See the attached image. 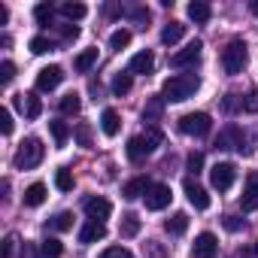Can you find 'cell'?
I'll list each match as a JSON object with an SVG mask.
<instances>
[{
  "label": "cell",
  "mask_w": 258,
  "mask_h": 258,
  "mask_svg": "<svg viewBox=\"0 0 258 258\" xmlns=\"http://www.w3.org/2000/svg\"><path fill=\"white\" fill-rule=\"evenodd\" d=\"M198 88H201V79H198L195 73H179V76L164 79V85H161V100H164V103H182V100L195 97Z\"/></svg>",
  "instance_id": "1"
},
{
  "label": "cell",
  "mask_w": 258,
  "mask_h": 258,
  "mask_svg": "<svg viewBox=\"0 0 258 258\" xmlns=\"http://www.w3.org/2000/svg\"><path fill=\"white\" fill-rule=\"evenodd\" d=\"M161 140H164V134L158 131V127H146L143 134L127 140V158H131V161H143L146 155H152L161 146Z\"/></svg>",
  "instance_id": "2"
},
{
  "label": "cell",
  "mask_w": 258,
  "mask_h": 258,
  "mask_svg": "<svg viewBox=\"0 0 258 258\" xmlns=\"http://www.w3.org/2000/svg\"><path fill=\"white\" fill-rule=\"evenodd\" d=\"M43 155H46L43 140H40V137H28V140L19 146V152H16V158H13V164H16L19 170H34V167L43 161Z\"/></svg>",
  "instance_id": "3"
},
{
  "label": "cell",
  "mask_w": 258,
  "mask_h": 258,
  "mask_svg": "<svg viewBox=\"0 0 258 258\" xmlns=\"http://www.w3.org/2000/svg\"><path fill=\"white\" fill-rule=\"evenodd\" d=\"M246 61H249V52H246V43H243V40H231V43L222 49V67H225L228 76L243 73Z\"/></svg>",
  "instance_id": "4"
},
{
  "label": "cell",
  "mask_w": 258,
  "mask_h": 258,
  "mask_svg": "<svg viewBox=\"0 0 258 258\" xmlns=\"http://www.w3.org/2000/svg\"><path fill=\"white\" fill-rule=\"evenodd\" d=\"M210 127H213V121H210L207 112H185L179 118V131L188 134V137H207Z\"/></svg>",
  "instance_id": "5"
},
{
  "label": "cell",
  "mask_w": 258,
  "mask_h": 258,
  "mask_svg": "<svg viewBox=\"0 0 258 258\" xmlns=\"http://www.w3.org/2000/svg\"><path fill=\"white\" fill-rule=\"evenodd\" d=\"M234 179H237V167H234V164L222 161V164H213V167H210V182H213V188L228 191V188L234 185Z\"/></svg>",
  "instance_id": "6"
},
{
  "label": "cell",
  "mask_w": 258,
  "mask_h": 258,
  "mask_svg": "<svg viewBox=\"0 0 258 258\" xmlns=\"http://www.w3.org/2000/svg\"><path fill=\"white\" fill-rule=\"evenodd\" d=\"M201 49H204V43L191 40L185 49H179V52L170 55V67H191V64H198L201 61Z\"/></svg>",
  "instance_id": "7"
},
{
  "label": "cell",
  "mask_w": 258,
  "mask_h": 258,
  "mask_svg": "<svg viewBox=\"0 0 258 258\" xmlns=\"http://www.w3.org/2000/svg\"><path fill=\"white\" fill-rule=\"evenodd\" d=\"M61 82H64V70L58 64H49L37 73V91H55Z\"/></svg>",
  "instance_id": "8"
},
{
  "label": "cell",
  "mask_w": 258,
  "mask_h": 258,
  "mask_svg": "<svg viewBox=\"0 0 258 258\" xmlns=\"http://www.w3.org/2000/svg\"><path fill=\"white\" fill-rule=\"evenodd\" d=\"M170 185H161V182H152V188L146 191V210H152V213H158V210H164L167 204H170Z\"/></svg>",
  "instance_id": "9"
},
{
  "label": "cell",
  "mask_w": 258,
  "mask_h": 258,
  "mask_svg": "<svg viewBox=\"0 0 258 258\" xmlns=\"http://www.w3.org/2000/svg\"><path fill=\"white\" fill-rule=\"evenodd\" d=\"M216 252H219V240H216L210 231H204V234L195 237V243H191V258H216Z\"/></svg>",
  "instance_id": "10"
},
{
  "label": "cell",
  "mask_w": 258,
  "mask_h": 258,
  "mask_svg": "<svg viewBox=\"0 0 258 258\" xmlns=\"http://www.w3.org/2000/svg\"><path fill=\"white\" fill-rule=\"evenodd\" d=\"M182 191H185V198H188V204H191L195 210H207V207H210V195H207V188L198 185L191 176L182 182Z\"/></svg>",
  "instance_id": "11"
},
{
  "label": "cell",
  "mask_w": 258,
  "mask_h": 258,
  "mask_svg": "<svg viewBox=\"0 0 258 258\" xmlns=\"http://www.w3.org/2000/svg\"><path fill=\"white\" fill-rule=\"evenodd\" d=\"M109 213H112V204L106 201V198H88L85 201V216L91 219V222H106L109 219Z\"/></svg>",
  "instance_id": "12"
},
{
  "label": "cell",
  "mask_w": 258,
  "mask_h": 258,
  "mask_svg": "<svg viewBox=\"0 0 258 258\" xmlns=\"http://www.w3.org/2000/svg\"><path fill=\"white\" fill-rule=\"evenodd\" d=\"M240 207H243V213L258 210V173H249L246 176V188L240 195Z\"/></svg>",
  "instance_id": "13"
},
{
  "label": "cell",
  "mask_w": 258,
  "mask_h": 258,
  "mask_svg": "<svg viewBox=\"0 0 258 258\" xmlns=\"http://www.w3.org/2000/svg\"><path fill=\"white\" fill-rule=\"evenodd\" d=\"M16 103H19V109H22L28 118H40V112H43V100H40L34 91H28V94H19V97H16Z\"/></svg>",
  "instance_id": "14"
},
{
  "label": "cell",
  "mask_w": 258,
  "mask_h": 258,
  "mask_svg": "<svg viewBox=\"0 0 258 258\" xmlns=\"http://www.w3.org/2000/svg\"><path fill=\"white\" fill-rule=\"evenodd\" d=\"M155 70V55L149 52V49H143V52H137L134 58H131V73H143V76H149Z\"/></svg>",
  "instance_id": "15"
},
{
  "label": "cell",
  "mask_w": 258,
  "mask_h": 258,
  "mask_svg": "<svg viewBox=\"0 0 258 258\" xmlns=\"http://www.w3.org/2000/svg\"><path fill=\"white\" fill-rule=\"evenodd\" d=\"M152 188V182L146 179V176H137V179H131V182H124V188H121V195L127 198V201H134V198H146V191Z\"/></svg>",
  "instance_id": "16"
},
{
  "label": "cell",
  "mask_w": 258,
  "mask_h": 258,
  "mask_svg": "<svg viewBox=\"0 0 258 258\" xmlns=\"http://www.w3.org/2000/svg\"><path fill=\"white\" fill-rule=\"evenodd\" d=\"M106 237V225H100V222H88L82 231H79V243H97V240H103Z\"/></svg>",
  "instance_id": "17"
},
{
  "label": "cell",
  "mask_w": 258,
  "mask_h": 258,
  "mask_svg": "<svg viewBox=\"0 0 258 258\" xmlns=\"http://www.w3.org/2000/svg\"><path fill=\"white\" fill-rule=\"evenodd\" d=\"M182 37H185V25H182V22H167L164 31H161V43H164V46H173V43H179Z\"/></svg>",
  "instance_id": "18"
},
{
  "label": "cell",
  "mask_w": 258,
  "mask_h": 258,
  "mask_svg": "<svg viewBox=\"0 0 258 258\" xmlns=\"http://www.w3.org/2000/svg\"><path fill=\"white\" fill-rule=\"evenodd\" d=\"M164 231H167L170 237H179V234H185V231H188V216H185V213H173V216L164 222Z\"/></svg>",
  "instance_id": "19"
},
{
  "label": "cell",
  "mask_w": 258,
  "mask_h": 258,
  "mask_svg": "<svg viewBox=\"0 0 258 258\" xmlns=\"http://www.w3.org/2000/svg\"><path fill=\"white\" fill-rule=\"evenodd\" d=\"M100 127H103V134H106V137H115V134H118V127H121L118 112H115V109H103V115H100Z\"/></svg>",
  "instance_id": "20"
},
{
  "label": "cell",
  "mask_w": 258,
  "mask_h": 258,
  "mask_svg": "<svg viewBox=\"0 0 258 258\" xmlns=\"http://www.w3.org/2000/svg\"><path fill=\"white\" fill-rule=\"evenodd\" d=\"M210 16H213V10H210V4H204V0H191L188 4V19L191 22L204 25V22H210Z\"/></svg>",
  "instance_id": "21"
},
{
  "label": "cell",
  "mask_w": 258,
  "mask_h": 258,
  "mask_svg": "<svg viewBox=\"0 0 258 258\" xmlns=\"http://www.w3.org/2000/svg\"><path fill=\"white\" fill-rule=\"evenodd\" d=\"M94 64H97V49H85V52H79V55H76L73 70H76V73H88Z\"/></svg>",
  "instance_id": "22"
},
{
  "label": "cell",
  "mask_w": 258,
  "mask_h": 258,
  "mask_svg": "<svg viewBox=\"0 0 258 258\" xmlns=\"http://www.w3.org/2000/svg\"><path fill=\"white\" fill-rule=\"evenodd\" d=\"M22 201H25V207H40V204L46 201V185H43V182H34V185H28Z\"/></svg>",
  "instance_id": "23"
},
{
  "label": "cell",
  "mask_w": 258,
  "mask_h": 258,
  "mask_svg": "<svg viewBox=\"0 0 258 258\" xmlns=\"http://www.w3.org/2000/svg\"><path fill=\"white\" fill-rule=\"evenodd\" d=\"M118 234H121V237H137V234H140V219H137V213H124V216H121Z\"/></svg>",
  "instance_id": "24"
},
{
  "label": "cell",
  "mask_w": 258,
  "mask_h": 258,
  "mask_svg": "<svg viewBox=\"0 0 258 258\" xmlns=\"http://www.w3.org/2000/svg\"><path fill=\"white\" fill-rule=\"evenodd\" d=\"M85 4H73V0H67V4H61V16L67 19V22H79V19H85Z\"/></svg>",
  "instance_id": "25"
},
{
  "label": "cell",
  "mask_w": 258,
  "mask_h": 258,
  "mask_svg": "<svg viewBox=\"0 0 258 258\" xmlns=\"http://www.w3.org/2000/svg\"><path fill=\"white\" fill-rule=\"evenodd\" d=\"M79 109H82V100H79L76 91H70V94L61 97V112L64 115H79Z\"/></svg>",
  "instance_id": "26"
},
{
  "label": "cell",
  "mask_w": 258,
  "mask_h": 258,
  "mask_svg": "<svg viewBox=\"0 0 258 258\" xmlns=\"http://www.w3.org/2000/svg\"><path fill=\"white\" fill-rule=\"evenodd\" d=\"M73 228V216L70 213H58L46 222V231H70Z\"/></svg>",
  "instance_id": "27"
},
{
  "label": "cell",
  "mask_w": 258,
  "mask_h": 258,
  "mask_svg": "<svg viewBox=\"0 0 258 258\" xmlns=\"http://www.w3.org/2000/svg\"><path fill=\"white\" fill-rule=\"evenodd\" d=\"M34 19H37V25H52L55 22V10H52V4H37L34 7Z\"/></svg>",
  "instance_id": "28"
},
{
  "label": "cell",
  "mask_w": 258,
  "mask_h": 258,
  "mask_svg": "<svg viewBox=\"0 0 258 258\" xmlns=\"http://www.w3.org/2000/svg\"><path fill=\"white\" fill-rule=\"evenodd\" d=\"M131 46V31H124V28H118L112 37H109V49H115V52H121V49H127Z\"/></svg>",
  "instance_id": "29"
},
{
  "label": "cell",
  "mask_w": 258,
  "mask_h": 258,
  "mask_svg": "<svg viewBox=\"0 0 258 258\" xmlns=\"http://www.w3.org/2000/svg\"><path fill=\"white\" fill-rule=\"evenodd\" d=\"M161 109H164V100H161V97H152V100L146 103V109H143V121H155V118H161Z\"/></svg>",
  "instance_id": "30"
},
{
  "label": "cell",
  "mask_w": 258,
  "mask_h": 258,
  "mask_svg": "<svg viewBox=\"0 0 258 258\" xmlns=\"http://www.w3.org/2000/svg\"><path fill=\"white\" fill-rule=\"evenodd\" d=\"M112 91H115L118 97L131 91V73H115V79H112Z\"/></svg>",
  "instance_id": "31"
},
{
  "label": "cell",
  "mask_w": 258,
  "mask_h": 258,
  "mask_svg": "<svg viewBox=\"0 0 258 258\" xmlns=\"http://www.w3.org/2000/svg\"><path fill=\"white\" fill-rule=\"evenodd\" d=\"M49 127H52L55 143H58V146H64V143H67V137H70V127H67L64 121H49Z\"/></svg>",
  "instance_id": "32"
},
{
  "label": "cell",
  "mask_w": 258,
  "mask_h": 258,
  "mask_svg": "<svg viewBox=\"0 0 258 258\" xmlns=\"http://www.w3.org/2000/svg\"><path fill=\"white\" fill-rule=\"evenodd\" d=\"M55 185H58V191H73V176H70V170H55Z\"/></svg>",
  "instance_id": "33"
},
{
  "label": "cell",
  "mask_w": 258,
  "mask_h": 258,
  "mask_svg": "<svg viewBox=\"0 0 258 258\" xmlns=\"http://www.w3.org/2000/svg\"><path fill=\"white\" fill-rule=\"evenodd\" d=\"M52 49H55V46H52L49 37H34V40H31V52H34V55H46V52H52Z\"/></svg>",
  "instance_id": "34"
},
{
  "label": "cell",
  "mask_w": 258,
  "mask_h": 258,
  "mask_svg": "<svg viewBox=\"0 0 258 258\" xmlns=\"http://www.w3.org/2000/svg\"><path fill=\"white\" fill-rule=\"evenodd\" d=\"M13 79H16V64L4 61V64H0V85H10Z\"/></svg>",
  "instance_id": "35"
},
{
  "label": "cell",
  "mask_w": 258,
  "mask_h": 258,
  "mask_svg": "<svg viewBox=\"0 0 258 258\" xmlns=\"http://www.w3.org/2000/svg\"><path fill=\"white\" fill-rule=\"evenodd\" d=\"M61 249H64V246H61L55 237H49V240L43 243V255H49V258H58V255H61Z\"/></svg>",
  "instance_id": "36"
},
{
  "label": "cell",
  "mask_w": 258,
  "mask_h": 258,
  "mask_svg": "<svg viewBox=\"0 0 258 258\" xmlns=\"http://www.w3.org/2000/svg\"><path fill=\"white\" fill-rule=\"evenodd\" d=\"M0 131H4L7 137L13 134V112H10L7 106H4V109H0Z\"/></svg>",
  "instance_id": "37"
},
{
  "label": "cell",
  "mask_w": 258,
  "mask_h": 258,
  "mask_svg": "<svg viewBox=\"0 0 258 258\" xmlns=\"http://www.w3.org/2000/svg\"><path fill=\"white\" fill-rule=\"evenodd\" d=\"M100 258H134V255L127 252L124 246H109V249H106V252H103Z\"/></svg>",
  "instance_id": "38"
},
{
  "label": "cell",
  "mask_w": 258,
  "mask_h": 258,
  "mask_svg": "<svg viewBox=\"0 0 258 258\" xmlns=\"http://www.w3.org/2000/svg\"><path fill=\"white\" fill-rule=\"evenodd\" d=\"M76 140H79V146H91V127L88 124H79L76 127Z\"/></svg>",
  "instance_id": "39"
},
{
  "label": "cell",
  "mask_w": 258,
  "mask_h": 258,
  "mask_svg": "<svg viewBox=\"0 0 258 258\" xmlns=\"http://www.w3.org/2000/svg\"><path fill=\"white\" fill-rule=\"evenodd\" d=\"M201 167H204V155H201V152H191V155H188V170H191V173H201Z\"/></svg>",
  "instance_id": "40"
},
{
  "label": "cell",
  "mask_w": 258,
  "mask_h": 258,
  "mask_svg": "<svg viewBox=\"0 0 258 258\" xmlns=\"http://www.w3.org/2000/svg\"><path fill=\"white\" fill-rule=\"evenodd\" d=\"M131 19H134L137 25H146V22H149V10H146V7H137V10L131 13Z\"/></svg>",
  "instance_id": "41"
},
{
  "label": "cell",
  "mask_w": 258,
  "mask_h": 258,
  "mask_svg": "<svg viewBox=\"0 0 258 258\" xmlns=\"http://www.w3.org/2000/svg\"><path fill=\"white\" fill-rule=\"evenodd\" d=\"M222 225H225L228 231H240V228H243V222H240L237 216H225V219H222Z\"/></svg>",
  "instance_id": "42"
},
{
  "label": "cell",
  "mask_w": 258,
  "mask_h": 258,
  "mask_svg": "<svg viewBox=\"0 0 258 258\" xmlns=\"http://www.w3.org/2000/svg\"><path fill=\"white\" fill-rule=\"evenodd\" d=\"M61 37H64V40H76V37H79V28H76V25H64V28H61Z\"/></svg>",
  "instance_id": "43"
},
{
  "label": "cell",
  "mask_w": 258,
  "mask_h": 258,
  "mask_svg": "<svg viewBox=\"0 0 258 258\" xmlns=\"http://www.w3.org/2000/svg\"><path fill=\"white\" fill-rule=\"evenodd\" d=\"M13 246H16V234H10L4 240V258H13Z\"/></svg>",
  "instance_id": "44"
},
{
  "label": "cell",
  "mask_w": 258,
  "mask_h": 258,
  "mask_svg": "<svg viewBox=\"0 0 258 258\" xmlns=\"http://www.w3.org/2000/svg\"><path fill=\"white\" fill-rule=\"evenodd\" d=\"M243 109H249V112H255V109H258V94H249V97L243 100Z\"/></svg>",
  "instance_id": "45"
},
{
  "label": "cell",
  "mask_w": 258,
  "mask_h": 258,
  "mask_svg": "<svg viewBox=\"0 0 258 258\" xmlns=\"http://www.w3.org/2000/svg\"><path fill=\"white\" fill-rule=\"evenodd\" d=\"M22 258H37V249H34V246H28V243H25V249H22Z\"/></svg>",
  "instance_id": "46"
},
{
  "label": "cell",
  "mask_w": 258,
  "mask_h": 258,
  "mask_svg": "<svg viewBox=\"0 0 258 258\" xmlns=\"http://www.w3.org/2000/svg\"><path fill=\"white\" fill-rule=\"evenodd\" d=\"M7 22H10V10L0 4V25H7Z\"/></svg>",
  "instance_id": "47"
},
{
  "label": "cell",
  "mask_w": 258,
  "mask_h": 258,
  "mask_svg": "<svg viewBox=\"0 0 258 258\" xmlns=\"http://www.w3.org/2000/svg\"><path fill=\"white\" fill-rule=\"evenodd\" d=\"M103 13H106V16H118V7H115V4H106Z\"/></svg>",
  "instance_id": "48"
},
{
  "label": "cell",
  "mask_w": 258,
  "mask_h": 258,
  "mask_svg": "<svg viewBox=\"0 0 258 258\" xmlns=\"http://www.w3.org/2000/svg\"><path fill=\"white\" fill-rule=\"evenodd\" d=\"M249 10H252V16H258V0H252V4H249Z\"/></svg>",
  "instance_id": "49"
},
{
  "label": "cell",
  "mask_w": 258,
  "mask_h": 258,
  "mask_svg": "<svg viewBox=\"0 0 258 258\" xmlns=\"http://www.w3.org/2000/svg\"><path fill=\"white\" fill-rule=\"evenodd\" d=\"M255 255H258V243H255Z\"/></svg>",
  "instance_id": "50"
}]
</instances>
